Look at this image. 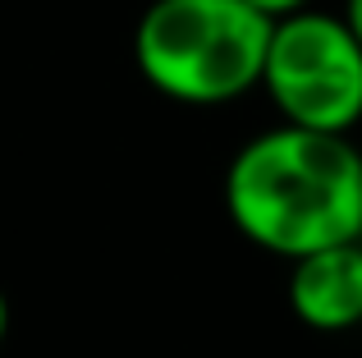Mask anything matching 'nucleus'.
I'll list each match as a JSON object with an SVG mask.
<instances>
[{
    "instance_id": "1",
    "label": "nucleus",
    "mask_w": 362,
    "mask_h": 358,
    "mask_svg": "<svg viewBox=\"0 0 362 358\" xmlns=\"http://www.w3.org/2000/svg\"><path fill=\"white\" fill-rule=\"evenodd\" d=\"M225 212L247 243L303 258L362 234V152L349 134L284 120L247 138L225 171Z\"/></svg>"
},
{
    "instance_id": "2",
    "label": "nucleus",
    "mask_w": 362,
    "mask_h": 358,
    "mask_svg": "<svg viewBox=\"0 0 362 358\" xmlns=\"http://www.w3.org/2000/svg\"><path fill=\"white\" fill-rule=\"evenodd\" d=\"M271 28L247 0H151L133 28V64L179 106H225L262 88Z\"/></svg>"
},
{
    "instance_id": "3",
    "label": "nucleus",
    "mask_w": 362,
    "mask_h": 358,
    "mask_svg": "<svg viewBox=\"0 0 362 358\" xmlns=\"http://www.w3.org/2000/svg\"><path fill=\"white\" fill-rule=\"evenodd\" d=\"M262 92L289 125L349 134L362 120V42L344 14L308 5L275 18Z\"/></svg>"
},
{
    "instance_id": "4",
    "label": "nucleus",
    "mask_w": 362,
    "mask_h": 358,
    "mask_svg": "<svg viewBox=\"0 0 362 358\" xmlns=\"http://www.w3.org/2000/svg\"><path fill=\"white\" fill-rule=\"evenodd\" d=\"M289 308L312 331H354L362 326V239L326 243L293 258Z\"/></svg>"
},
{
    "instance_id": "5",
    "label": "nucleus",
    "mask_w": 362,
    "mask_h": 358,
    "mask_svg": "<svg viewBox=\"0 0 362 358\" xmlns=\"http://www.w3.org/2000/svg\"><path fill=\"white\" fill-rule=\"evenodd\" d=\"M247 5H257L266 18H284V14H298V9L317 5V0H247Z\"/></svg>"
},
{
    "instance_id": "6",
    "label": "nucleus",
    "mask_w": 362,
    "mask_h": 358,
    "mask_svg": "<svg viewBox=\"0 0 362 358\" xmlns=\"http://www.w3.org/2000/svg\"><path fill=\"white\" fill-rule=\"evenodd\" d=\"M339 14H344V23L354 28V37L362 42V0H344V9H339Z\"/></svg>"
},
{
    "instance_id": "7",
    "label": "nucleus",
    "mask_w": 362,
    "mask_h": 358,
    "mask_svg": "<svg viewBox=\"0 0 362 358\" xmlns=\"http://www.w3.org/2000/svg\"><path fill=\"white\" fill-rule=\"evenodd\" d=\"M5 335H9V299L0 289V345H5Z\"/></svg>"
},
{
    "instance_id": "8",
    "label": "nucleus",
    "mask_w": 362,
    "mask_h": 358,
    "mask_svg": "<svg viewBox=\"0 0 362 358\" xmlns=\"http://www.w3.org/2000/svg\"><path fill=\"white\" fill-rule=\"evenodd\" d=\"M358 239H362V234H358Z\"/></svg>"
}]
</instances>
